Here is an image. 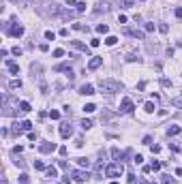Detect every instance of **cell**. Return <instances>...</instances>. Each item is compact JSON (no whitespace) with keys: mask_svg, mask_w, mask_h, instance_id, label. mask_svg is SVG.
<instances>
[{"mask_svg":"<svg viewBox=\"0 0 182 184\" xmlns=\"http://www.w3.org/2000/svg\"><path fill=\"white\" fill-rule=\"evenodd\" d=\"M99 88L107 94H113V92H122V84L116 81V79H101L99 81Z\"/></svg>","mask_w":182,"mask_h":184,"instance_id":"obj_1","label":"cell"},{"mask_svg":"<svg viewBox=\"0 0 182 184\" xmlns=\"http://www.w3.org/2000/svg\"><path fill=\"white\" fill-rule=\"evenodd\" d=\"M122 171H124V165L120 163V160H113L111 165H107V169H105V176L116 180V178H120V176H122Z\"/></svg>","mask_w":182,"mask_h":184,"instance_id":"obj_2","label":"cell"},{"mask_svg":"<svg viewBox=\"0 0 182 184\" xmlns=\"http://www.w3.org/2000/svg\"><path fill=\"white\" fill-rule=\"evenodd\" d=\"M24 131H32V122L24 120V122H15V124H13V133H15V135H21Z\"/></svg>","mask_w":182,"mask_h":184,"instance_id":"obj_3","label":"cell"},{"mask_svg":"<svg viewBox=\"0 0 182 184\" xmlns=\"http://www.w3.org/2000/svg\"><path fill=\"white\" fill-rule=\"evenodd\" d=\"M71 178L75 180V182H86V180H90L92 176L88 173V169L84 171V169H75V171H71Z\"/></svg>","mask_w":182,"mask_h":184,"instance_id":"obj_4","label":"cell"},{"mask_svg":"<svg viewBox=\"0 0 182 184\" xmlns=\"http://www.w3.org/2000/svg\"><path fill=\"white\" fill-rule=\"evenodd\" d=\"M58 148H56V144L54 141H41L39 144V152L41 154H52V152H56Z\"/></svg>","mask_w":182,"mask_h":184,"instance_id":"obj_5","label":"cell"},{"mask_svg":"<svg viewBox=\"0 0 182 184\" xmlns=\"http://www.w3.org/2000/svg\"><path fill=\"white\" fill-rule=\"evenodd\" d=\"M11 24H13V26L9 28V34H11V36H15V39H19L21 34H24V26H21L19 21H11Z\"/></svg>","mask_w":182,"mask_h":184,"instance_id":"obj_6","label":"cell"},{"mask_svg":"<svg viewBox=\"0 0 182 184\" xmlns=\"http://www.w3.org/2000/svg\"><path fill=\"white\" fill-rule=\"evenodd\" d=\"M124 32L129 36H133V39H139V41L146 39V30H139V28H124Z\"/></svg>","mask_w":182,"mask_h":184,"instance_id":"obj_7","label":"cell"},{"mask_svg":"<svg viewBox=\"0 0 182 184\" xmlns=\"http://www.w3.org/2000/svg\"><path fill=\"white\" fill-rule=\"evenodd\" d=\"M133 109H135L133 101H131L129 97H124V99H122V103H120V111H122V113H133Z\"/></svg>","mask_w":182,"mask_h":184,"instance_id":"obj_8","label":"cell"},{"mask_svg":"<svg viewBox=\"0 0 182 184\" xmlns=\"http://www.w3.org/2000/svg\"><path fill=\"white\" fill-rule=\"evenodd\" d=\"M71 135H73V126L69 122H62L60 124V137H62V139H69Z\"/></svg>","mask_w":182,"mask_h":184,"instance_id":"obj_9","label":"cell"},{"mask_svg":"<svg viewBox=\"0 0 182 184\" xmlns=\"http://www.w3.org/2000/svg\"><path fill=\"white\" fill-rule=\"evenodd\" d=\"M111 0H101V2L97 5V13H107V11H111Z\"/></svg>","mask_w":182,"mask_h":184,"instance_id":"obj_10","label":"cell"},{"mask_svg":"<svg viewBox=\"0 0 182 184\" xmlns=\"http://www.w3.org/2000/svg\"><path fill=\"white\" fill-rule=\"evenodd\" d=\"M101 64H103V58H99V56H92L88 60V68H90V71H97Z\"/></svg>","mask_w":182,"mask_h":184,"instance_id":"obj_11","label":"cell"},{"mask_svg":"<svg viewBox=\"0 0 182 184\" xmlns=\"http://www.w3.org/2000/svg\"><path fill=\"white\" fill-rule=\"evenodd\" d=\"M71 45H73L77 52H84V54L90 52V45H86V43H81V41H71Z\"/></svg>","mask_w":182,"mask_h":184,"instance_id":"obj_12","label":"cell"},{"mask_svg":"<svg viewBox=\"0 0 182 184\" xmlns=\"http://www.w3.org/2000/svg\"><path fill=\"white\" fill-rule=\"evenodd\" d=\"M79 94H84V97L94 94V86H92V84H84V86L79 88Z\"/></svg>","mask_w":182,"mask_h":184,"instance_id":"obj_13","label":"cell"},{"mask_svg":"<svg viewBox=\"0 0 182 184\" xmlns=\"http://www.w3.org/2000/svg\"><path fill=\"white\" fill-rule=\"evenodd\" d=\"M5 66L9 68L13 75H19V66H17V62H13V60H9V58H7V60H5Z\"/></svg>","mask_w":182,"mask_h":184,"instance_id":"obj_14","label":"cell"},{"mask_svg":"<svg viewBox=\"0 0 182 184\" xmlns=\"http://www.w3.org/2000/svg\"><path fill=\"white\" fill-rule=\"evenodd\" d=\"M116 5L120 9H133L135 7V0H116Z\"/></svg>","mask_w":182,"mask_h":184,"instance_id":"obj_15","label":"cell"},{"mask_svg":"<svg viewBox=\"0 0 182 184\" xmlns=\"http://www.w3.org/2000/svg\"><path fill=\"white\" fill-rule=\"evenodd\" d=\"M180 131H182V128H180L178 124H169V126H167V135H169V137H174V135H178Z\"/></svg>","mask_w":182,"mask_h":184,"instance_id":"obj_16","label":"cell"},{"mask_svg":"<svg viewBox=\"0 0 182 184\" xmlns=\"http://www.w3.org/2000/svg\"><path fill=\"white\" fill-rule=\"evenodd\" d=\"M109 154H111V158H113V160H120V158H122V152H120L116 146H113V148L109 150Z\"/></svg>","mask_w":182,"mask_h":184,"instance_id":"obj_17","label":"cell"},{"mask_svg":"<svg viewBox=\"0 0 182 184\" xmlns=\"http://www.w3.org/2000/svg\"><path fill=\"white\" fill-rule=\"evenodd\" d=\"M107 167H103V163H97V167H94V178L99 180L101 176H103V171H105Z\"/></svg>","mask_w":182,"mask_h":184,"instance_id":"obj_18","label":"cell"},{"mask_svg":"<svg viewBox=\"0 0 182 184\" xmlns=\"http://www.w3.org/2000/svg\"><path fill=\"white\" fill-rule=\"evenodd\" d=\"M30 109H32V105H30L28 101H21V103H19V111H21V113H28Z\"/></svg>","mask_w":182,"mask_h":184,"instance_id":"obj_19","label":"cell"},{"mask_svg":"<svg viewBox=\"0 0 182 184\" xmlns=\"http://www.w3.org/2000/svg\"><path fill=\"white\" fill-rule=\"evenodd\" d=\"M77 165H79V167H81V169H88V167H90V160H88V158H84V156H81V158H77Z\"/></svg>","mask_w":182,"mask_h":184,"instance_id":"obj_20","label":"cell"},{"mask_svg":"<svg viewBox=\"0 0 182 184\" xmlns=\"http://www.w3.org/2000/svg\"><path fill=\"white\" fill-rule=\"evenodd\" d=\"M79 126H81L84 131H88V128H92V120H88V118H84V120L79 122Z\"/></svg>","mask_w":182,"mask_h":184,"instance_id":"obj_21","label":"cell"},{"mask_svg":"<svg viewBox=\"0 0 182 184\" xmlns=\"http://www.w3.org/2000/svg\"><path fill=\"white\" fill-rule=\"evenodd\" d=\"M45 176H47V178H58L56 167H47V169H45Z\"/></svg>","mask_w":182,"mask_h":184,"instance_id":"obj_22","label":"cell"},{"mask_svg":"<svg viewBox=\"0 0 182 184\" xmlns=\"http://www.w3.org/2000/svg\"><path fill=\"white\" fill-rule=\"evenodd\" d=\"M97 32H99V34H107V32H109V26H107V24H99V26H97Z\"/></svg>","mask_w":182,"mask_h":184,"instance_id":"obj_23","label":"cell"},{"mask_svg":"<svg viewBox=\"0 0 182 184\" xmlns=\"http://www.w3.org/2000/svg\"><path fill=\"white\" fill-rule=\"evenodd\" d=\"M169 150H174V152H182V144H180V141H171V144H169Z\"/></svg>","mask_w":182,"mask_h":184,"instance_id":"obj_24","label":"cell"},{"mask_svg":"<svg viewBox=\"0 0 182 184\" xmlns=\"http://www.w3.org/2000/svg\"><path fill=\"white\" fill-rule=\"evenodd\" d=\"M116 43H118V36H113V34H109L105 39V45H109V47H111V45H116Z\"/></svg>","mask_w":182,"mask_h":184,"instance_id":"obj_25","label":"cell"},{"mask_svg":"<svg viewBox=\"0 0 182 184\" xmlns=\"http://www.w3.org/2000/svg\"><path fill=\"white\" fill-rule=\"evenodd\" d=\"M84 111L86 113H92V111H97V105L94 103H88V105H84Z\"/></svg>","mask_w":182,"mask_h":184,"instance_id":"obj_26","label":"cell"},{"mask_svg":"<svg viewBox=\"0 0 182 184\" xmlns=\"http://www.w3.org/2000/svg\"><path fill=\"white\" fill-rule=\"evenodd\" d=\"M56 71H64L66 73V71H71V66H69V62H62V64L56 66Z\"/></svg>","mask_w":182,"mask_h":184,"instance_id":"obj_27","label":"cell"},{"mask_svg":"<svg viewBox=\"0 0 182 184\" xmlns=\"http://www.w3.org/2000/svg\"><path fill=\"white\" fill-rule=\"evenodd\" d=\"M9 88H11V90H15V88H21V81H19V79H11V81H9Z\"/></svg>","mask_w":182,"mask_h":184,"instance_id":"obj_28","label":"cell"},{"mask_svg":"<svg viewBox=\"0 0 182 184\" xmlns=\"http://www.w3.org/2000/svg\"><path fill=\"white\" fill-rule=\"evenodd\" d=\"M171 105H174V107H182V94H180V97H174V99H171Z\"/></svg>","mask_w":182,"mask_h":184,"instance_id":"obj_29","label":"cell"},{"mask_svg":"<svg viewBox=\"0 0 182 184\" xmlns=\"http://www.w3.org/2000/svg\"><path fill=\"white\" fill-rule=\"evenodd\" d=\"M34 169H39V171H45L47 167H45V163H43V160H34Z\"/></svg>","mask_w":182,"mask_h":184,"instance_id":"obj_30","label":"cell"},{"mask_svg":"<svg viewBox=\"0 0 182 184\" xmlns=\"http://www.w3.org/2000/svg\"><path fill=\"white\" fill-rule=\"evenodd\" d=\"M144 109H146V111H148V113H152V111H154V109H156V107H154V103H152V101H148V103H146V105H144Z\"/></svg>","mask_w":182,"mask_h":184,"instance_id":"obj_31","label":"cell"},{"mask_svg":"<svg viewBox=\"0 0 182 184\" xmlns=\"http://www.w3.org/2000/svg\"><path fill=\"white\" fill-rule=\"evenodd\" d=\"M161 184H176V178H171V176H163V182Z\"/></svg>","mask_w":182,"mask_h":184,"instance_id":"obj_32","label":"cell"},{"mask_svg":"<svg viewBox=\"0 0 182 184\" xmlns=\"http://www.w3.org/2000/svg\"><path fill=\"white\" fill-rule=\"evenodd\" d=\"M28 182H30L28 173H19V184H28Z\"/></svg>","mask_w":182,"mask_h":184,"instance_id":"obj_33","label":"cell"},{"mask_svg":"<svg viewBox=\"0 0 182 184\" xmlns=\"http://www.w3.org/2000/svg\"><path fill=\"white\" fill-rule=\"evenodd\" d=\"M139 60H142V58L135 56V54H129V56H126V62H139Z\"/></svg>","mask_w":182,"mask_h":184,"instance_id":"obj_34","label":"cell"},{"mask_svg":"<svg viewBox=\"0 0 182 184\" xmlns=\"http://www.w3.org/2000/svg\"><path fill=\"white\" fill-rule=\"evenodd\" d=\"M150 167H152V171H158V169L163 167V163H158V160H152V165H150Z\"/></svg>","mask_w":182,"mask_h":184,"instance_id":"obj_35","label":"cell"},{"mask_svg":"<svg viewBox=\"0 0 182 184\" xmlns=\"http://www.w3.org/2000/svg\"><path fill=\"white\" fill-rule=\"evenodd\" d=\"M49 118H52V120H58V118H60V111L52 109V111H49Z\"/></svg>","mask_w":182,"mask_h":184,"instance_id":"obj_36","label":"cell"},{"mask_svg":"<svg viewBox=\"0 0 182 184\" xmlns=\"http://www.w3.org/2000/svg\"><path fill=\"white\" fill-rule=\"evenodd\" d=\"M37 137H39L37 131H28V139H30V141H37Z\"/></svg>","mask_w":182,"mask_h":184,"instance_id":"obj_37","label":"cell"},{"mask_svg":"<svg viewBox=\"0 0 182 184\" xmlns=\"http://www.w3.org/2000/svg\"><path fill=\"white\" fill-rule=\"evenodd\" d=\"M158 30H161L163 34H167V32H169V26H167V24H158Z\"/></svg>","mask_w":182,"mask_h":184,"instance_id":"obj_38","label":"cell"},{"mask_svg":"<svg viewBox=\"0 0 182 184\" xmlns=\"http://www.w3.org/2000/svg\"><path fill=\"white\" fill-rule=\"evenodd\" d=\"M45 39H47V41H54V39H56V32L47 30V32H45Z\"/></svg>","mask_w":182,"mask_h":184,"instance_id":"obj_39","label":"cell"},{"mask_svg":"<svg viewBox=\"0 0 182 184\" xmlns=\"http://www.w3.org/2000/svg\"><path fill=\"white\" fill-rule=\"evenodd\" d=\"M77 13H84L86 11V2H77V9H75Z\"/></svg>","mask_w":182,"mask_h":184,"instance_id":"obj_40","label":"cell"},{"mask_svg":"<svg viewBox=\"0 0 182 184\" xmlns=\"http://www.w3.org/2000/svg\"><path fill=\"white\" fill-rule=\"evenodd\" d=\"M154 28H158V26H154V24H146V26H144L146 32H154Z\"/></svg>","mask_w":182,"mask_h":184,"instance_id":"obj_41","label":"cell"},{"mask_svg":"<svg viewBox=\"0 0 182 184\" xmlns=\"http://www.w3.org/2000/svg\"><path fill=\"white\" fill-rule=\"evenodd\" d=\"M62 56H64V49H60V47L54 49V58H62Z\"/></svg>","mask_w":182,"mask_h":184,"instance_id":"obj_42","label":"cell"},{"mask_svg":"<svg viewBox=\"0 0 182 184\" xmlns=\"http://www.w3.org/2000/svg\"><path fill=\"white\" fill-rule=\"evenodd\" d=\"M15 165H17V167H21V169H24V167H26V160H24V158H17V160H15Z\"/></svg>","mask_w":182,"mask_h":184,"instance_id":"obj_43","label":"cell"},{"mask_svg":"<svg viewBox=\"0 0 182 184\" xmlns=\"http://www.w3.org/2000/svg\"><path fill=\"white\" fill-rule=\"evenodd\" d=\"M99 45H101L99 39H90V47H99Z\"/></svg>","mask_w":182,"mask_h":184,"instance_id":"obj_44","label":"cell"},{"mask_svg":"<svg viewBox=\"0 0 182 184\" xmlns=\"http://www.w3.org/2000/svg\"><path fill=\"white\" fill-rule=\"evenodd\" d=\"M11 54H13V56H21V47H17V45H15V47L11 49Z\"/></svg>","mask_w":182,"mask_h":184,"instance_id":"obj_45","label":"cell"},{"mask_svg":"<svg viewBox=\"0 0 182 184\" xmlns=\"http://www.w3.org/2000/svg\"><path fill=\"white\" fill-rule=\"evenodd\" d=\"M73 28H75V30H86V32H88V26H84V24H73Z\"/></svg>","mask_w":182,"mask_h":184,"instance_id":"obj_46","label":"cell"},{"mask_svg":"<svg viewBox=\"0 0 182 184\" xmlns=\"http://www.w3.org/2000/svg\"><path fill=\"white\" fill-rule=\"evenodd\" d=\"M150 150H152V154H158V152H161V146L154 144V146H150Z\"/></svg>","mask_w":182,"mask_h":184,"instance_id":"obj_47","label":"cell"},{"mask_svg":"<svg viewBox=\"0 0 182 184\" xmlns=\"http://www.w3.org/2000/svg\"><path fill=\"white\" fill-rule=\"evenodd\" d=\"M142 163H144V156L137 154V156H135V165H142Z\"/></svg>","mask_w":182,"mask_h":184,"instance_id":"obj_48","label":"cell"},{"mask_svg":"<svg viewBox=\"0 0 182 184\" xmlns=\"http://www.w3.org/2000/svg\"><path fill=\"white\" fill-rule=\"evenodd\" d=\"M58 165H60V169H69V163H66V160H58Z\"/></svg>","mask_w":182,"mask_h":184,"instance_id":"obj_49","label":"cell"},{"mask_svg":"<svg viewBox=\"0 0 182 184\" xmlns=\"http://www.w3.org/2000/svg\"><path fill=\"white\" fill-rule=\"evenodd\" d=\"M161 86H165V88H169V86H171V81H169L167 77H163V79H161Z\"/></svg>","mask_w":182,"mask_h":184,"instance_id":"obj_50","label":"cell"},{"mask_svg":"<svg viewBox=\"0 0 182 184\" xmlns=\"http://www.w3.org/2000/svg\"><path fill=\"white\" fill-rule=\"evenodd\" d=\"M39 49H41V52H47V49H49V45H47V43H41V45H39Z\"/></svg>","mask_w":182,"mask_h":184,"instance_id":"obj_51","label":"cell"},{"mask_svg":"<svg viewBox=\"0 0 182 184\" xmlns=\"http://www.w3.org/2000/svg\"><path fill=\"white\" fill-rule=\"evenodd\" d=\"M174 13H176V17H178V19H182V7H178Z\"/></svg>","mask_w":182,"mask_h":184,"instance_id":"obj_52","label":"cell"},{"mask_svg":"<svg viewBox=\"0 0 182 184\" xmlns=\"http://www.w3.org/2000/svg\"><path fill=\"white\" fill-rule=\"evenodd\" d=\"M58 152H60V156H64V154H66V148H64V146H60V148H58Z\"/></svg>","mask_w":182,"mask_h":184,"instance_id":"obj_53","label":"cell"},{"mask_svg":"<svg viewBox=\"0 0 182 184\" xmlns=\"http://www.w3.org/2000/svg\"><path fill=\"white\" fill-rule=\"evenodd\" d=\"M66 5H69V7H77V2H75V0H66Z\"/></svg>","mask_w":182,"mask_h":184,"instance_id":"obj_54","label":"cell"},{"mask_svg":"<svg viewBox=\"0 0 182 184\" xmlns=\"http://www.w3.org/2000/svg\"><path fill=\"white\" fill-rule=\"evenodd\" d=\"M176 176H182V167H178V169H176Z\"/></svg>","mask_w":182,"mask_h":184,"instance_id":"obj_55","label":"cell"},{"mask_svg":"<svg viewBox=\"0 0 182 184\" xmlns=\"http://www.w3.org/2000/svg\"><path fill=\"white\" fill-rule=\"evenodd\" d=\"M139 184H148V182H146V180H144V178H142V180H139Z\"/></svg>","mask_w":182,"mask_h":184,"instance_id":"obj_56","label":"cell"},{"mask_svg":"<svg viewBox=\"0 0 182 184\" xmlns=\"http://www.w3.org/2000/svg\"><path fill=\"white\" fill-rule=\"evenodd\" d=\"M109 184H118V180H111V182H109Z\"/></svg>","mask_w":182,"mask_h":184,"instance_id":"obj_57","label":"cell"},{"mask_svg":"<svg viewBox=\"0 0 182 184\" xmlns=\"http://www.w3.org/2000/svg\"><path fill=\"white\" fill-rule=\"evenodd\" d=\"M142 2H146V0H142Z\"/></svg>","mask_w":182,"mask_h":184,"instance_id":"obj_58","label":"cell"},{"mask_svg":"<svg viewBox=\"0 0 182 184\" xmlns=\"http://www.w3.org/2000/svg\"><path fill=\"white\" fill-rule=\"evenodd\" d=\"M13 2H17V0H13Z\"/></svg>","mask_w":182,"mask_h":184,"instance_id":"obj_59","label":"cell"},{"mask_svg":"<svg viewBox=\"0 0 182 184\" xmlns=\"http://www.w3.org/2000/svg\"><path fill=\"white\" fill-rule=\"evenodd\" d=\"M152 184H156V182H152Z\"/></svg>","mask_w":182,"mask_h":184,"instance_id":"obj_60","label":"cell"},{"mask_svg":"<svg viewBox=\"0 0 182 184\" xmlns=\"http://www.w3.org/2000/svg\"><path fill=\"white\" fill-rule=\"evenodd\" d=\"M62 184H64V182H62Z\"/></svg>","mask_w":182,"mask_h":184,"instance_id":"obj_61","label":"cell"}]
</instances>
